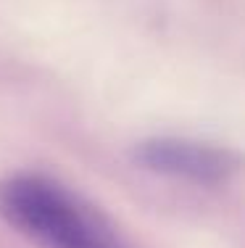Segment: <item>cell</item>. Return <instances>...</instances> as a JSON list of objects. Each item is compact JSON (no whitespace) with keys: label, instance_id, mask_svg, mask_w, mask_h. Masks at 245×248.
Wrapping results in <instances>:
<instances>
[{"label":"cell","instance_id":"obj_1","mask_svg":"<svg viewBox=\"0 0 245 248\" xmlns=\"http://www.w3.org/2000/svg\"><path fill=\"white\" fill-rule=\"evenodd\" d=\"M0 217L40 248H130L98 206L40 172L0 180Z\"/></svg>","mask_w":245,"mask_h":248},{"label":"cell","instance_id":"obj_2","mask_svg":"<svg viewBox=\"0 0 245 248\" xmlns=\"http://www.w3.org/2000/svg\"><path fill=\"white\" fill-rule=\"evenodd\" d=\"M132 161L148 172L179 177V180H190L198 185H219L240 169V156L230 148L185 138L143 140L132 148Z\"/></svg>","mask_w":245,"mask_h":248}]
</instances>
